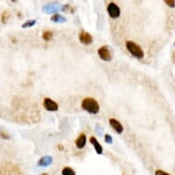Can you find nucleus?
Returning a JSON list of instances; mask_svg holds the SVG:
<instances>
[{"mask_svg": "<svg viewBox=\"0 0 175 175\" xmlns=\"http://www.w3.org/2000/svg\"><path fill=\"white\" fill-rule=\"evenodd\" d=\"M81 107L83 110L92 115H96L100 111V105L98 104V102L95 98H92V97L84 98L81 103Z\"/></svg>", "mask_w": 175, "mask_h": 175, "instance_id": "nucleus-1", "label": "nucleus"}, {"mask_svg": "<svg viewBox=\"0 0 175 175\" xmlns=\"http://www.w3.org/2000/svg\"><path fill=\"white\" fill-rule=\"evenodd\" d=\"M126 48L128 51V52L135 57L136 59L142 60L144 58V51L141 48V46L137 44L136 42L132 41V40H127L126 41Z\"/></svg>", "mask_w": 175, "mask_h": 175, "instance_id": "nucleus-2", "label": "nucleus"}, {"mask_svg": "<svg viewBox=\"0 0 175 175\" xmlns=\"http://www.w3.org/2000/svg\"><path fill=\"white\" fill-rule=\"evenodd\" d=\"M107 13L111 18H117L121 14V10L116 3L111 2L107 6Z\"/></svg>", "mask_w": 175, "mask_h": 175, "instance_id": "nucleus-3", "label": "nucleus"}, {"mask_svg": "<svg viewBox=\"0 0 175 175\" xmlns=\"http://www.w3.org/2000/svg\"><path fill=\"white\" fill-rule=\"evenodd\" d=\"M97 53H98V56L100 57V59L105 62H109L112 60V54H111V51H110V49L108 48V46L100 47L97 51Z\"/></svg>", "mask_w": 175, "mask_h": 175, "instance_id": "nucleus-4", "label": "nucleus"}, {"mask_svg": "<svg viewBox=\"0 0 175 175\" xmlns=\"http://www.w3.org/2000/svg\"><path fill=\"white\" fill-rule=\"evenodd\" d=\"M43 106L47 111H51V112H55L59 109L58 104L54 100H52L49 97H46L43 100Z\"/></svg>", "mask_w": 175, "mask_h": 175, "instance_id": "nucleus-5", "label": "nucleus"}, {"mask_svg": "<svg viewBox=\"0 0 175 175\" xmlns=\"http://www.w3.org/2000/svg\"><path fill=\"white\" fill-rule=\"evenodd\" d=\"M79 40L83 45H90V44L93 43L94 39H93V36L91 35L90 33L83 31H81L79 33Z\"/></svg>", "mask_w": 175, "mask_h": 175, "instance_id": "nucleus-6", "label": "nucleus"}, {"mask_svg": "<svg viewBox=\"0 0 175 175\" xmlns=\"http://www.w3.org/2000/svg\"><path fill=\"white\" fill-rule=\"evenodd\" d=\"M109 124H110V126L112 127V128L116 133H118V134H122L123 133L124 128H123L122 124L118 120H116V118H110L109 119Z\"/></svg>", "mask_w": 175, "mask_h": 175, "instance_id": "nucleus-7", "label": "nucleus"}, {"mask_svg": "<svg viewBox=\"0 0 175 175\" xmlns=\"http://www.w3.org/2000/svg\"><path fill=\"white\" fill-rule=\"evenodd\" d=\"M3 173L2 175H23L22 173L18 170V168L11 165L10 167L9 166H6V167H4L3 168Z\"/></svg>", "mask_w": 175, "mask_h": 175, "instance_id": "nucleus-8", "label": "nucleus"}, {"mask_svg": "<svg viewBox=\"0 0 175 175\" xmlns=\"http://www.w3.org/2000/svg\"><path fill=\"white\" fill-rule=\"evenodd\" d=\"M59 9H60V5L57 4V3H51V4H48V5H46L42 7V10L47 14L56 13Z\"/></svg>", "mask_w": 175, "mask_h": 175, "instance_id": "nucleus-9", "label": "nucleus"}, {"mask_svg": "<svg viewBox=\"0 0 175 175\" xmlns=\"http://www.w3.org/2000/svg\"><path fill=\"white\" fill-rule=\"evenodd\" d=\"M85 145H86V136L84 133H81L75 140V146L77 149H82L84 148Z\"/></svg>", "mask_w": 175, "mask_h": 175, "instance_id": "nucleus-10", "label": "nucleus"}, {"mask_svg": "<svg viewBox=\"0 0 175 175\" xmlns=\"http://www.w3.org/2000/svg\"><path fill=\"white\" fill-rule=\"evenodd\" d=\"M53 161V159L52 157L51 156H44L42 158L39 159V161H38V165L39 167H47V166H50Z\"/></svg>", "mask_w": 175, "mask_h": 175, "instance_id": "nucleus-11", "label": "nucleus"}, {"mask_svg": "<svg viewBox=\"0 0 175 175\" xmlns=\"http://www.w3.org/2000/svg\"><path fill=\"white\" fill-rule=\"evenodd\" d=\"M90 143L93 145V147L95 148V150L96 151V153L98 154V155H101L102 153H103V147L101 146V144L98 142V140H96L95 137H91L90 139Z\"/></svg>", "mask_w": 175, "mask_h": 175, "instance_id": "nucleus-12", "label": "nucleus"}, {"mask_svg": "<svg viewBox=\"0 0 175 175\" xmlns=\"http://www.w3.org/2000/svg\"><path fill=\"white\" fill-rule=\"evenodd\" d=\"M51 19L52 22H55V23H64V22H66V18L63 16H62L61 14H58V13H55L53 16H51Z\"/></svg>", "mask_w": 175, "mask_h": 175, "instance_id": "nucleus-13", "label": "nucleus"}, {"mask_svg": "<svg viewBox=\"0 0 175 175\" xmlns=\"http://www.w3.org/2000/svg\"><path fill=\"white\" fill-rule=\"evenodd\" d=\"M8 18H9V12L6 11V10L3 11V12L1 13V15H0V20H1V22H2L3 24H6V23L7 22Z\"/></svg>", "mask_w": 175, "mask_h": 175, "instance_id": "nucleus-14", "label": "nucleus"}, {"mask_svg": "<svg viewBox=\"0 0 175 175\" xmlns=\"http://www.w3.org/2000/svg\"><path fill=\"white\" fill-rule=\"evenodd\" d=\"M52 38H53V33H52V31H44L43 34H42V39H43L45 41H51V40L52 39Z\"/></svg>", "mask_w": 175, "mask_h": 175, "instance_id": "nucleus-15", "label": "nucleus"}, {"mask_svg": "<svg viewBox=\"0 0 175 175\" xmlns=\"http://www.w3.org/2000/svg\"><path fill=\"white\" fill-rule=\"evenodd\" d=\"M62 175H76V173L71 167H64L62 171Z\"/></svg>", "mask_w": 175, "mask_h": 175, "instance_id": "nucleus-16", "label": "nucleus"}, {"mask_svg": "<svg viewBox=\"0 0 175 175\" xmlns=\"http://www.w3.org/2000/svg\"><path fill=\"white\" fill-rule=\"evenodd\" d=\"M36 19H31V20H28V21H26L25 23H23L22 24V28L23 29H26V28H30V27H33L34 25L36 24Z\"/></svg>", "mask_w": 175, "mask_h": 175, "instance_id": "nucleus-17", "label": "nucleus"}, {"mask_svg": "<svg viewBox=\"0 0 175 175\" xmlns=\"http://www.w3.org/2000/svg\"><path fill=\"white\" fill-rule=\"evenodd\" d=\"M164 2H165V4H166L168 6H170L171 8L175 7V0H164Z\"/></svg>", "mask_w": 175, "mask_h": 175, "instance_id": "nucleus-18", "label": "nucleus"}, {"mask_svg": "<svg viewBox=\"0 0 175 175\" xmlns=\"http://www.w3.org/2000/svg\"><path fill=\"white\" fill-rule=\"evenodd\" d=\"M105 141L107 143V144H112V142H113V138H112V136L109 135V134H105Z\"/></svg>", "mask_w": 175, "mask_h": 175, "instance_id": "nucleus-19", "label": "nucleus"}, {"mask_svg": "<svg viewBox=\"0 0 175 175\" xmlns=\"http://www.w3.org/2000/svg\"><path fill=\"white\" fill-rule=\"evenodd\" d=\"M63 12H68V11H70L71 12L72 11V9H71V6H70L69 5H64V6H63V7L61 8Z\"/></svg>", "mask_w": 175, "mask_h": 175, "instance_id": "nucleus-20", "label": "nucleus"}, {"mask_svg": "<svg viewBox=\"0 0 175 175\" xmlns=\"http://www.w3.org/2000/svg\"><path fill=\"white\" fill-rule=\"evenodd\" d=\"M155 175H171L170 173L164 172V171H161V170H157L155 172Z\"/></svg>", "mask_w": 175, "mask_h": 175, "instance_id": "nucleus-21", "label": "nucleus"}, {"mask_svg": "<svg viewBox=\"0 0 175 175\" xmlns=\"http://www.w3.org/2000/svg\"><path fill=\"white\" fill-rule=\"evenodd\" d=\"M0 137L3 140H9V135L6 133H4V132H0Z\"/></svg>", "mask_w": 175, "mask_h": 175, "instance_id": "nucleus-22", "label": "nucleus"}, {"mask_svg": "<svg viewBox=\"0 0 175 175\" xmlns=\"http://www.w3.org/2000/svg\"><path fill=\"white\" fill-rule=\"evenodd\" d=\"M172 58H173V61L175 63V52L173 53V56H172Z\"/></svg>", "mask_w": 175, "mask_h": 175, "instance_id": "nucleus-23", "label": "nucleus"}, {"mask_svg": "<svg viewBox=\"0 0 175 175\" xmlns=\"http://www.w3.org/2000/svg\"><path fill=\"white\" fill-rule=\"evenodd\" d=\"M59 148H60V149H63V148L62 145H59Z\"/></svg>", "mask_w": 175, "mask_h": 175, "instance_id": "nucleus-24", "label": "nucleus"}, {"mask_svg": "<svg viewBox=\"0 0 175 175\" xmlns=\"http://www.w3.org/2000/svg\"><path fill=\"white\" fill-rule=\"evenodd\" d=\"M11 1H12V2H14V3H16V2H17L18 0H11Z\"/></svg>", "mask_w": 175, "mask_h": 175, "instance_id": "nucleus-25", "label": "nucleus"}, {"mask_svg": "<svg viewBox=\"0 0 175 175\" xmlns=\"http://www.w3.org/2000/svg\"><path fill=\"white\" fill-rule=\"evenodd\" d=\"M41 175H49V174H48V173H42Z\"/></svg>", "mask_w": 175, "mask_h": 175, "instance_id": "nucleus-26", "label": "nucleus"}, {"mask_svg": "<svg viewBox=\"0 0 175 175\" xmlns=\"http://www.w3.org/2000/svg\"><path fill=\"white\" fill-rule=\"evenodd\" d=\"M174 45H175V41H174Z\"/></svg>", "mask_w": 175, "mask_h": 175, "instance_id": "nucleus-27", "label": "nucleus"}]
</instances>
